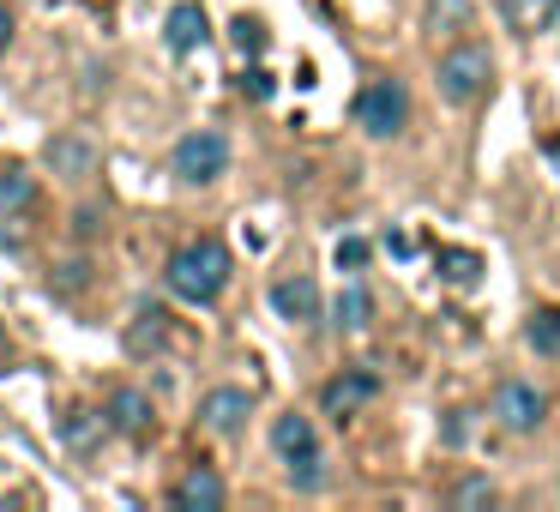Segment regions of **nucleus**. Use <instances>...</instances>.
<instances>
[{
  "label": "nucleus",
  "mask_w": 560,
  "mask_h": 512,
  "mask_svg": "<svg viewBox=\"0 0 560 512\" xmlns=\"http://www.w3.org/2000/svg\"><path fill=\"white\" fill-rule=\"evenodd\" d=\"M355 121H362L368 139H398L404 121H410V91L398 79H374V85L355 97Z\"/></svg>",
  "instance_id": "39448f33"
},
{
  "label": "nucleus",
  "mask_w": 560,
  "mask_h": 512,
  "mask_svg": "<svg viewBox=\"0 0 560 512\" xmlns=\"http://www.w3.org/2000/svg\"><path fill=\"white\" fill-rule=\"evenodd\" d=\"M271 452H278L283 464H290V482L295 488H319L326 482V458H319V428L307 422L302 410L278 416L271 422Z\"/></svg>",
  "instance_id": "f03ea898"
},
{
  "label": "nucleus",
  "mask_w": 560,
  "mask_h": 512,
  "mask_svg": "<svg viewBox=\"0 0 560 512\" xmlns=\"http://www.w3.org/2000/svg\"><path fill=\"white\" fill-rule=\"evenodd\" d=\"M170 170H175V182H187V187H211L223 170H230V139L211 133V127H199V133L175 139Z\"/></svg>",
  "instance_id": "20e7f679"
},
{
  "label": "nucleus",
  "mask_w": 560,
  "mask_h": 512,
  "mask_svg": "<svg viewBox=\"0 0 560 512\" xmlns=\"http://www.w3.org/2000/svg\"><path fill=\"white\" fill-rule=\"evenodd\" d=\"M0 356H7V344H0Z\"/></svg>",
  "instance_id": "bb28decb"
},
{
  "label": "nucleus",
  "mask_w": 560,
  "mask_h": 512,
  "mask_svg": "<svg viewBox=\"0 0 560 512\" xmlns=\"http://www.w3.org/2000/svg\"><path fill=\"white\" fill-rule=\"evenodd\" d=\"M206 37H211V31H206V13H199L194 0H182V7L170 13V49H175V55H194Z\"/></svg>",
  "instance_id": "2eb2a0df"
},
{
  "label": "nucleus",
  "mask_w": 560,
  "mask_h": 512,
  "mask_svg": "<svg viewBox=\"0 0 560 512\" xmlns=\"http://www.w3.org/2000/svg\"><path fill=\"white\" fill-rule=\"evenodd\" d=\"M331 319H338V331H368V319H374V295H368L362 283H350V290L331 302Z\"/></svg>",
  "instance_id": "f3484780"
},
{
  "label": "nucleus",
  "mask_w": 560,
  "mask_h": 512,
  "mask_svg": "<svg viewBox=\"0 0 560 512\" xmlns=\"http://www.w3.org/2000/svg\"><path fill=\"white\" fill-rule=\"evenodd\" d=\"M440 278H446V283H464V290H470V283L482 278V259H476V254H458V247H452V254H440Z\"/></svg>",
  "instance_id": "4be33fe9"
},
{
  "label": "nucleus",
  "mask_w": 560,
  "mask_h": 512,
  "mask_svg": "<svg viewBox=\"0 0 560 512\" xmlns=\"http://www.w3.org/2000/svg\"><path fill=\"white\" fill-rule=\"evenodd\" d=\"M355 266H368V242L362 235H343L338 242V271H355Z\"/></svg>",
  "instance_id": "5701e85b"
},
{
  "label": "nucleus",
  "mask_w": 560,
  "mask_h": 512,
  "mask_svg": "<svg viewBox=\"0 0 560 512\" xmlns=\"http://www.w3.org/2000/svg\"><path fill=\"white\" fill-rule=\"evenodd\" d=\"M548 416V398L530 386V380H500L494 386V422L512 428V434H530V428H542Z\"/></svg>",
  "instance_id": "423d86ee"
},
{
  "label": "nucleus",
  "mask_w": 560,
  "mask_h": 512,
  "mask_svg": "<svg viewBox=\"0 0 560 512\" xmlns=\"http://www.w3.org/2000/svg\"><path fill=\"white\" fill-rule=\"evenodd\" d=\"M247 410H254V398H247L242 386H218V392H206V404H199V422H206L211 434H242Z\"/></svg>",
  "instance_id": "1a4fd4ad"
},
{
  "label": "nucleus",
  "mask_w": 560,
  "mask_h": 512,
  "mask_svg": "<svg viewBox=\"0 0 560 512\" xmlns=\"http://www.w3.org/2000/svg\"><path fill=\"white\" fill-rule=\"evenodd\" d=\"M13 49V13H7V7H0V55Z\"/></svg>",
  "instance_id": "393cba45"
},
{
  "label": "nucleus",
  "mask_w": 560,
  "mask_h": 512,
  "mask_svg": "<svg viewBox=\"0 0 560 512\" xmlns=\"http://www.w3.org/2000/svg\"><path fill=\"white\" fill-rule=\"evenodd\" d=\"M170 290L182 295V302H218L223 295V283H230V247L223 242H211V235H199V242H187V247H175V259H170Z\"/></svg>",
  "instance_id": "f257e3e1"
},
{
  "label": "nucleus",
  "mask_w": 560,
  "mask_h": 512,
  "mask_svg": "<svg viewBox=\"0 0 560 512\" xmlns=\"http://www.w3.org/2000/svg\"><path fill=\"white\" fill-rule=\"evenodd\" d=\"M37 206V175L31 170H0V211L7 218H25Z\"/></svg>",
  "instance_id": "dca6fc26"
},
{
  "label": "nucleus",
  "mask_w": 560,
  "mask_h": 512,
  "mask_svg": "<svg viewBox=\"0 0 560 512\" xmlns=\"http://www.w3.org/2000/svg\"><path fill=\"white\" fill-rule=\"evenodd\" d=\"M109 428L145 440V434H151V404H145V392H133V386L115 392V398H109Z\"/></svg>",
  "instance_id": "ddd939ff"
},
{
  "label": "nucleus",
  "mask_w": 560,
  "mask_h": 512,
  "mask_svg": "<svg viewBox=\"0 0 560 512\" xmlns=\"http://www.w3.org/2000/svg\"><path fill=\"white\" fill-rule=\"evenodd\" d=\"M500 13L518 37H542V31L560 25V0H500Z\"/></svg>",
  "instance_id": "9b49d317"
},
{
  "label": "nucleus",
  "mask_w": 560,
  "mask_h": 512,
  "mask_svg": "<svg viewBox=\"0 0 560 512\" xmlns=\"http://www.w3.org/2000/svg\"><path fill=\"white\" fill-rule=\"evenodd\" d=\"M170 344V314L163 307H139V319L127 326V356H158Z\"/></svg>",
  "instance_id": "4468645a"
},
{
  "label": "nucleus",
  "mask_w": 560,
  "mask_h": 512,
  "mask_svg": "<svg viewBox=\"0 0 560 512\" xmlns=\"http://www.w3.org/2000/svg\"><path fill=\"white\" fill-rule=\"evenodd\" d=\"M470 0H434V7H428V31H434V37H452V31H464L470 25Z\"/></svg>",
  "instance_id": "6ab92c4d"
},
{
  "label": "nucleus",
  "mask_w": 560,
  "mask_h": 512,
  "mask_svg": "<svg viewBox=\"0 0 560 512\" xmlns=\"http://www.w3.org/2000/svg\"><path fill=\"white\" fill-rule=\"evenodd\" d=\"M271 314L290 319V326H314V319H319V283L302 278V271L278 278V283H271Z\"/></svg>",
  "instance_id": "6e6552de"
},
{
  "label": "nucleus",
  "mask_w": 560,
  "mask_h": 512,
  "mask_svg": "<svg viewBox=\"0 0 560 512\" xmlns=\"http://www.w3.org/2000/svg\"><path fill=\"white\" fill-rule=\"evenodd\" d=\"M542 151H548V163H555V175H560V139H548Z\"/></svg>",
  "instance_id": "a878e982"
},
{
  "label": "nucleus",
  "mask_w": 560,
  "mask_h": 512,
  "mask_svg": "<svg viewBox=\"0 0 560 512\" xmlns=\"http://www.w3.org/2000/svg\"><path fill=\"white\" fill-rule=\"evenodd\" d=\"M61 440L73 452H97V440H103V422L91 410H67V422H61Z\"/></svg>",
  "instance_id": "a211bd4d"
},
{
  "label": "nucleus",
  "mask_w": 560,
  "mask_h": 512,
  "mask_svg": "<svg viewBox=\"0 0 560 512\" xmlns=\"http://www.w3.org/2000/svg\"><path fill=\"white\" fill-rule=\"evenodd\" d=\"M175 507L182 512H223V476L211 464H194V470L175 482Z\"/></svg>",
  "instance_id": "9d476101"
},
{
  "label": "nucleus",
  "mask_w": 560,
  "mask_h": 512,
  "mask_svg": "<svg viewBox=\"0 0 560 512\" xmlns=\"http://www.w3.org/2000/svg\"><path fill=\"white\" fill-rule=\"evenodd\" d=\"M452 507H464V512L494 507V482H488V476H464V482L452 488Z\"/></svg>",
  "instance_id": "412c9836"
},
{
  "label": "nucleus",
  "mask_w": 560,
  "mask_h": 512,
  "mask_svg": "<svg viewBox=\"0 0 560 512\" xmlns=\"http://www.w3.org/2000/svg\"><path fill=\"white\" fill-rule=\"evenodd\" d=\"M374 392H380V380L368 374V368H343V374H331L326 386H319V410L350 422L355 410H368V404H374Z\"/></svg>",
  "instance_id": "0eeeda50"
},
{
  "label": "nucleus",
  "mask_w": 560,
  "mask_h": 512,
  "mask_svg": "<svg viewBox=\"0 0 560 512\" xmlns=\"http://www.w3.org/2000/svg\"><path fill=\"white\" fill-rule=\"evenodd\" d=\"M530 344H536V356L560 362V307H542V314H530Z\"/></svg>",
  "instance_id": "aec40b11"
},
{
  "label": "nucleus",
  "mask_w": 560,
  "mask_h": 512,
  "mask_svg": "<svg viewBox=\"0 0 560 512\" xmlns=\"http://www.w3.org/2000/svg\"><path fill=\"white\" fill-rule=\"evenodd\" d=\"M488 85H494V55H488V43H452L440 55V97L446 103H476Z\"/></svg>",
  "instance_id": "7ed1b4c3"
},
{
  "label": "nucleus",
  "mask_w": 560,
  "mask_h": 512,
  "mask_svg": "<svg viewBox=\"0 0 560 512\" xmlns=\"http://www.w3.org/2000/svg\"><path fill=\"white\" fill-rule=\"evenodd\" d=\"M235 43H242L247 55L266 49V31H259V19H235Z\"/></svg>",
  "instance_id": "b1692460"
},
{
  "label": "nucleus",
  "mask_w": 560,
  "mask_h": 512,
  "mask_svg": "<svg viewBox=\"0 0 560 512\" xmlns=\"http://www.w3.org/2000/svg\"><path fill=\"white\" fill-rule=\"evenodd\" d=\"M91 163H97L91 139H79V133H55V139H49V170H55V175L79 182V175H91Z\"/></svg>",
  "instance_id": "f8f14e48"
}]
</instances>
